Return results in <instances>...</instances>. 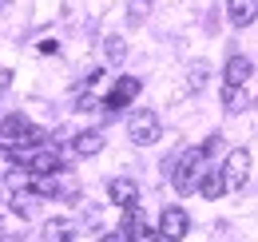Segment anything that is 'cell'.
I'll use <instances>...</instances> for the list:
<instances>
[{"mask_svg":"<svg viewBox=\"0 0 258 242\" xmlns=\"http://www.w3.org/2000/svg\"><path fill=\"white\" fill-rule=\"evenodd\" d=\"M254 16H258V0H230V4H226V20H230L234 28H246Z\"/></svg>","mask_w":258,"mask_h":242,"instance_id":"11","label":"cell"},{"mask_svg":"<svg viewBox=\"0 0 258 242\" xmlns=\"http://www.w3.org/2000/svg\"><path fill=\"white\" fill-rule=\"evenodd\" d=\"M135 95H139V80H135V76H119V84L107 91V99H103V111H111V115L123 111Z\"/></svg>","mask_w":258,"mask_h":242,"instance_id":"8","label":"cell"},{"mask_svg":"<svg viewBox=\"0 0 258 242\" xmlns=\"http://www.w3.org/2000/svg\"><path fill=\"white\" fill-rule=\"evenodd\" d=\"M107 56H111V60H123V56H127V48H123V40H119V36H111V40H107Z\"/></svg>","mask_w":258,"mask_h":242,"instance_id":"16","label":"cell"},{"mask_svg":"<svg viewBox=\"0 0 258 242\" xmlns=\"http://www.w3.org/2000/svg\"><path fill=\"white\" fill-rule=\"evenodd\" d=\"M72 151L84 155V159H88V155H99L103 151V135H99V131H80V135L72 139Z\"/></svg>","mask_w":258,"mask_h":242,"instance_id":"14","label":"cell"},{"mask_svg":"<svg viewBox=\"0 0 258 242\" xmlns=\"http://www.w3.org/2000/svg\"><path fill=\"white\" fill-rule=\"evenodd\" d=\"M223 179H226V191H242L246 179H250V151L246 147H234L223 163Z\"/></svg>","mask_w":258,"mask_h":242,"instance_id":"5","label":"cell"},{"mask_svg":"<svg viewBox=\"0 0 258 242\" xmlns=\"http://www.w3.org/2000/svg\"><path fill=\"white\" fill-rule=\"evenodd\" d=\"M123 234L131 242H163L159 230H151L147 222H143V214H139V203L135 207H123Z\"/></svg>","mask_w":258,"mask_h":242,"instance_id":"7","label":"cell"},{"mask_svg":"<svg viewBox=\"0 0 258 242\" xmlns=\"http://www.w3.org/2000/svg\"><path fill=\"white\" fill-rule=\"evenodd\" d=\"M99 242H131V238H127V234H123V230H115V234H103V238H99Z\"/></svg>","mask_w":258,"mask_h":242,"instance_id":"17","label":"cell"},{"mask_svg":"<svg viewBox=\"0 0 258 242\" xmlns=\"http://www.w3.org/2000/svg\"><path fill=\"white\" fill-rule=\"evenodd\" d=\"M12 159H20L28 175H60L64 171V155L56 147H44V143L28 147V151H12Z\"/></svg>","mask_w":258,"mask_h":242,"instance_id":"3","label":"cell"},{"mask_svg":"<svg viewBox=\"0 0 258 242\" xmlns=\"http://www.w3.org/2000/svg\"><path fill=\"white\" fill-rule=\"evenodd\" d=\"M199 191H203V199H211V203H215V199L226 191L223 171H207V167H203V175H199Z\"/></svg>","mask_w":258,"mask_h":242,"instance_id":"13","label":"cell"},{"mask_svg":"<svg viewBox=\"0 0 258 242\" xmlns=\"http://www.w3.org/2000/svg\"><path fill=\"white\" fill-rule=\"evenodd\" d=\"M76 238V222L72 218H48L44 222V242H72Z\"/></svg>","mask_w":258,"mask_h":242,"instance_id":"12","label":"cell"},{"mask_svg":"<svg viewBox=\"0 0 258 242\" xmlns=\"http://www.w3.org/2000/svg\"><path fill=\"white\" fill-rule=\"evenodd\" d=\"M44 139L48 135L32 119H24V115H8V119L0 123V147L4 151H28V147H40Z\"/></svg>","mask_w":258,"mask_h":242,"instance_id":"2","label":"cell"},{"mask_svg":"<svg viewBox=\"0 0 258 242\" xmlns=\"http://www.w3.org/2000/svg\"><path fill=\"white\" fill-rule=\"evenodd\" d=\"M127 135L135 147H151V143H159L163 127H159V115L155 111H135L127 119Z\"/></svg>","mask_w":258,"mask_h":242,"instance_id":"4","label":"cell"},{"mask_svg":"<svg viewBox=\"0 0 258 242\" xmlns=\"http://www.w3.org/2000/svg\"><path fill=\"white\" fill-rule=\"evenodd\" d=\"M107 199H111L115 207H135V203H139V183L111 179V183H107Z\"/></svg>","mask_w":258,"mask_h":242,"instance_id":"10","label":"cell"},{"mask_svg":"<svg viewBox=\"0 0 258 242\" xmlns=\"http://www.w3.org/2000/svg\"><path fill=\"white\" fill-rule=\"evenodd\" d=\"M250 76H254V64L246 60V56H230L226 68H223V88H242Z\"/></svg>","mask_w":258,"mask_h":242,"instance_id":"9","label":"cell"},{"mask_svg":"<svg viewBox=\"0 0 258 242\" xmlns=\"http://www.w3.org/2000/svg\"><path fill=\"white\" fill-rule=\"evenodd\" d=\"M207 76H211V68H207V64H191V76H187V84L199 91L203 84H207Z\"/></svg>","mask_w":258,"mask_h":242,"instance_id":"15","label":"cell"},{"mask_svg":"<svg viewBox=\"0 0 258 242\" xmlns=\"http://www.w3.org/2000/svg\"><path fill=\"white\" fill-rule=\"evenodd\" d=\"M215 143H219V139H207V143H199V147H187V151L175 159L171 183H175L179 195H191L195 187H199V175H203V167H207V155L215 151Z\"/></svg>","mask_w":258,"mask_h":242,"instance_id":"1","label":"cell"},{"mask_svg":"<svg viewBox=\"0 0 258 242\" xmlns=\"http://www.w3.org/2000/svg\"><path fill=\"white\" fill-rule=\"evenodd\" d=\"M187 230H191V218L183 207H167L159 218V238L163 242H183L187 238Z\"/></svg>","mask_w":258,"mask_h":242,"instance_id":"6","label":"cell"}]
</instances>
